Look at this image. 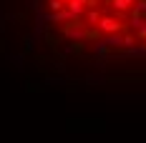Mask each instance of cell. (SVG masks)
Instances as JSON below:
<instances>
[{
  "instance_id": "1",
  "label": "cell",
  "mask_w": 146,
  "mask_h": 143,
  "mask_svg": "<svg viewBox=\"0 0 146 143\" xmlns=\"http://www.w3.org/2000/svg\"><path fill=\"white\" fill-rule=\"evenodd\" d=\"M96 28L101 30L103 35H111V33H123V23L118 18H111V15H101V20L96 23Z\"/></svg>"
},
{
  "instance_id": "2",
  "label": "cell",
  "mask_w": 146,
  "mask_h": 143,
  "mask_svg": "<svg viewBox=\"0 0 146 143\" xmlns=\"http://www.w3.org/2000/svg\"><path fill=\"white\" fill-rule=\"evenodd\" d=\"M71 18H76V15H71L68 8H60L56 13H45V20L48 23H60V20H71Z\"/></svg>"
},
{
  "instance_id": "3",
  "label": "cell",
  "mask_w": 146,
  "mask_h": 143,
  "mask_svg": "<svg viewBox=\"0 0 146 143\" xmlns=\"http://www.w3.org/2000/svg\"><path fill=\"white\" fill-rule=\"evenodd\" d=\"M108 8H113L116 13H129L131 10V5L136 3V0H103Z\"/></svg>"
},
{
  "instance_id": "4",
  "label": "cell",
  "mask_w": 146,
  "mask_h": 143,
  "mask_svg": "<svg viewBox=\"0 0 146 143\" xmlns=\"http://www.w3.org/2000/svg\"><path fill=\"white\" fill-rule=\"evenodd\" d=\"M66 8L71 10V15H83V10H86V0H66Z\"/></svg>"
},
{
  "instance_id": "5",
  "label": "cell",
  "mask_w": 146,
  "mask_h": 143,
  "mask_svg": "<svg viewBox=\"0 0 146 143\" xmlns=\"http://www.w3.org/2000/svg\"><path fill=\"white\" fill-rule=\"evenodd\" d=\"M101 10H96V8H93V10H88V15H86V25H96V23H98V20H101Z\"/></svg>"
},
{
  "instance_id": "6",
  "label": "cell",
  "mask_w": 146,
  "mask_h": 143,
  "mask_svg": "<svg viewBox=\"0 0 146 143\" xmlns=\"http://www.w3.org/2000/svg\"><path fill=\"white\" fill-rule=\"evenodd\" d=\"M60 8H66V3L63 0H48V13H56Z\"/></svg>"
},
{
  "instance_id": "7",
  "label": "cell",
  "mask_w": 146,
  "mask_h": 143,
  "mask_svg": "<svg viewBox=\"0 0 146 143\" xmlns=\"http://www.w3.org/2000/svg\"><path fill=\"white\" fill-rule=\"evenodd\" d=\"M98 5H101V0H86V10H93Z\"/></svg>"
},
{
  "instance_id": "8",
  "label": "cell",
  "mask_w": 146,
  "mask_h": 143,
  "mask_svg": "<svg viewBox=\"0 0 146 143\" xmlns=\"http://www.w3.org/2000/svg\"><path fill=\"white\" fill-rule=\"evenodd\" d=\"M63 3H66V0H63Z\"/></svg>"
}]
</instances>
